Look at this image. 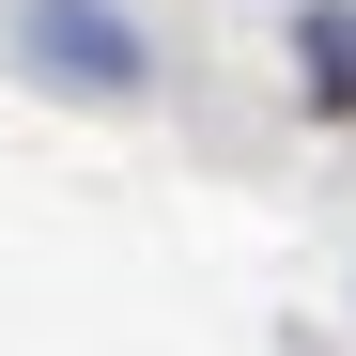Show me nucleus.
<instances>
[{"instance_id": "nucleus-1", "label": "nucleus", "mask_w": 356, "mask_h": 356, "mask_svg": "<svg viewBox=\"0 0 356 356\" xmlns=\"http://www.w3.org/2000/svg\"><path fill=\"white\" fill-rule=\"evenodd\" d=\"M16 31H31V63L47 78H78V93H140L155 63H140V31L108 16V0H16Z\"/></svg>"}, {"instance_id": "nucleus-2", "label": "nucleus", "mask_w": 356, "mask_h": 356, "mask_svg": "<svg viewBox=\"0 0 356 356\" xmlns=\"http://www.w3.org/2000/svg\"><path fill=\"white\" fill-rule=\"evenodd\" d=\"M294 63H310L325 108H356V16H341V0H310V16H294Z\"/></svg>"}]
</instances>
